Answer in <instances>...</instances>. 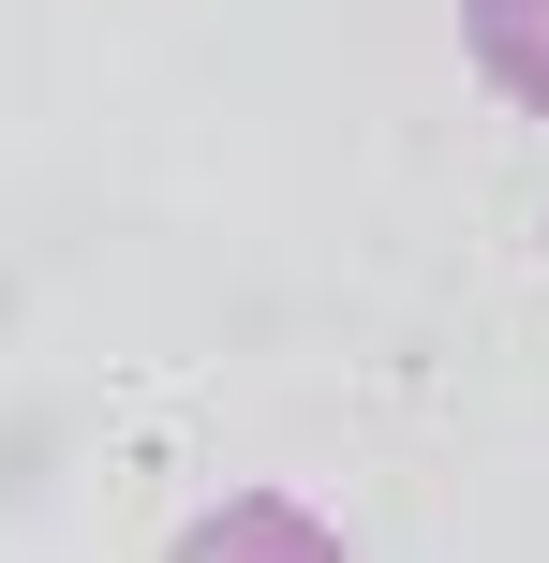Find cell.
<instances>
[{"label":"cell","instance_id":"cell-1","mask_svg":"<svg viewBox=\"0 0 549 563\" xmlns=\"http://www.w3.org/2000/svg\"><path fill=\"white\" fill-rule=\"evenodd\" d=\"M461 45H475V75H491L505 104L549 119V0H461Z\"/></svg>","mask_w":549,"mask_h":563},{"label":"cell","instance_id":"cell-2","mask_svg":"<svg viewBox=\"0 0 549 563\" xmlns=\"http://www.w3.org/2000/svg\"><path fill=\"white\" fill-rule=\"evenodd\" d=\"M178 549H297V563H327V519H297V505H223V519H194V534H178Z\"/></svg>","mask_w":549,"mask_h":563}]
</instances>
